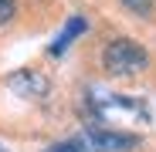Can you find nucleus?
<instances>
[{"instance_id":"nucleus-3","label":"nucleus","mask_w":156,"mask_h":152,"mask_svg":"<svg viewBox=\"0 0 156 152\" xmlns=\"http://www.w3.org/2000/svg\"><path fill=\"white\" fill-rule=\"evenodd\" d=\"M88 142L105 149V152H129L139 145L136 135H115V132H102V129H88Z\"/></svg>"},{"instance_id":"nucleus-2","label":"nucleus","mask_w":156,"mask_h":152,"mask_svg":"<svg viewBox=\"0 0 156 152\" xmlns=\"http://www.w3.org/2000/svg\"><path fill=\"white\" fill-rule=\"evenodd\" d=\"M7 88L17 98H44L51 91V81L44 78L41 71H34V68H20V71H14L7 78Z\"/></svg>"},{"instance_id":"nucleus-5","label":"nucleus","mask_w":156,"mask_h":152,"mask_svg":"<svg viewBox=\"0 0 156 152\" xmlns=\"http://www.w3.org/2000/svg\"><path fill=\"white\" fill-rule=\"evenodd\" d=\"M126 10H133L136 17H149L153 14V0H122Z\"/></svg>"},{"instance_id":"nucleus-4","label":"nucleus","mask_w":156,"mask_h":152,"mask_svg":"<svg viewBox=\"0 0 156 152\" xmlns=\"http://www.w3.org/2000/svg\"><path fill=\"white\" fill-rule=\"evenodd\" d=\"M82 31H85V17H82V14H75V17L68 20V27H65V34H61V37H58L55 44L48 47V54H61V51L68 47V41H71L75 34H82Z\"/></svg>"},{"instance_id":"nucleus-6","label":"nucleus","mask_w":156,"mask_h":152,"mask_svg":"<svg viewBox=\"0 0 156 152\" xmlns=\"http://www.w3.org/2000/svg\"><path fill=\"white\" fill-rule=\"evenodd\" d=\"M48 152H92L85 139H71V142H61V145H51Z\"/></svg>"},{"instance_id":"nucleus-1","label":"nucleus","mask_w":156,"mask_h":152,"mask_svg":"<svg viewBox=\"0 0 156 152\" xmlns=\"http://www.w3.org/2000/svg\"><path fill=\"white\" fill-rule=\"evenodd\" d=\"M149 64V54L146 47L133 37H115L105 44V51H102V68H105L109 74H115V78H129V74H139L146 71Z\"/></svg>"},{"instance_id":"nucleus-7","label":"nucleus","mask_w":156,"mask_h":152,"mask_svg":"<svg viewBox=\"0 0 156 152\" xmlns=\"http://www.w3.org/2000/svg\"><path fill=\"white\" fill-rule=\"evenodd\" d=\"M14 14H17V4H14V0H0V27H4V24H10Z\"/></svg>"}]
</instances>
